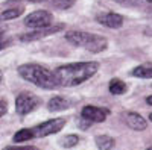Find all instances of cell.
<instances>
[{
  "instance_id": "1",
  "label": "cell",
  "mask_w": 152,
  "mask_h": 150,
  "mask_svg": "<svg viewBox=\"0 0 152 150\" xmlns=\"http://www.w3.org/2000/svg\"><path fill=\"white\" fill-rule=\"evenodd\" d=\"M97 70V62H73L58 67L53 73L59 86H76L91 79Z\"/></svg>"
},
{
  "instance_id": "2",
  "label": "cell",
  "mask_w": 152,
  "mask_h": 150,
  "mask_svg": "<svg viewBox=\"0 0 152 150\" xmlns=\"http://www.w3.org/2000/svg\"><path fill=\"white\" fill-rule=\"evenodd\" d=\"M18 74L24 79L43 90H55L58 85L55 73L40 64H23L18 67Z\"/></svg>"
},
{
  "instance_id": "3",
  "label": "cell",
  "mask_w": 152,
  "mask_h": 150,
  "mask_svg": "<svg viewBox=\"0 0 152 150\" xmlns=\"http://www.w3.org/2000/svg\"><path fill=\"white\" fill-rule=\"evenodd\" d=\"M66 40L76 46V47H84L91 53H100L108 47V41L100 35L88 33V32H79V30H69L66 33Z\"/></svg>"
},
{
  "instance_id": "4",
  "label": "cell",
  "mask_w": 152,
  "mask_h": 150,
  "mask_svg": "<svg viewBox=\"0 0 152 150\" xmlns=\"http://www.w3.org/2000/svg\"><path fill=\"white\" fill-rule=\"evenodd\" d=\"M40 99L31 93H21L15 99V111L18 115H28L40 105Z\"/></svg>"
},
{
  "instance_id": "5",
  "label": "cell",
  "mask_w": 152,
  "mask_h": 150,
  "mask_svg": "<svg viewBox=\"0 0 152 150\" xmlns=\"http://www.w3.org/2000/svg\"><path fill=\"white\" fill-rule=\"evenodd\" d=\"M52 14L47 11H35V12H31V14L24 18V26L28 28H32L34 30L37 29H43V28H49L52 26Z\"/></svg>"
},
{
  "instance_id": "6",
  "label": "cell",
  "mask_w": 152,
  "mask_h": 150,
  "mask_svg": "<svg viewBox=\"0 0 152 150\" xmlns=\"http://www.w3.org/2000/svg\"><path fill=\"white\" fill-rule=\"evenodd\" d=\"M66 124V120L64 118H53V120H47L41 124L35 126L32 130H34V135L37 138H43V136H49L52 133H56L59 132Z\"/></svg>"
},
{
  "instance_id": "7",
  "label": "cell",
  "mask_w": 152,
  "mask_h": 150,
  "mask_svg": "<svg viewBox=\"0 0 152 150\" xmlns=\"http://www.w3.org/2000/svg\"><path fill=\"white\" fill-rule=\"evenodd\" d=\"M64 29V24H52L49 28H43V29H37V30H32V32H28V33H23L20 35V41L23 43H29V41H37V40H41V38H46L49 35H53V33H58Z\"/></svg>"
},
{
  "instance_id": "8",
  "label": "cell",
  "mask_w": 152,
  "mask_h": 150,
  "mask_svg": "<svg viewBox=\"0 0 152 150\" xmlns=\"http://www.w3.org/2000/svg\"><path fill=\"white\" fill-rule=\"evenodd\" d=\"M108 114H110L108 109L99 108V106H91V105L84 106L81 111V117L87 123H102L107 120Z\"/></svg>"
},
{
  "instance_id": "9",
  "label": "cell",
  "mask_w": 152,
  "mask_h": 150,
  "mask_svg": "<svg viewBox=\"0 0 152 150\" xmlns=\"http://www.w3.org/2000/svg\"><path fill=\"white\" fill-rule=\"evenodd\" d=\"M96 20L104 24L107 28H111V29H119L122 28L123 24V17L120 14H116V12H105V14H99L96 17Z\"/></svg>"
},
{
  "instance_id": "10",
  "label": "cell",
  "mask_w": 152,
  "mask_h": 150,
  "mask_svg": "<svg viewBox=\"0 0 152 150\" xmlns=\"http://www.w3.org/2000/svg\"><path fill=\"white\" fill-rule=\"evenodd\" d=\"M126 124H128L131 129H134V130H145L148 128L146 120L142 115L135 114V112H129V114H126Z\"/></svg>"
},
{
  "instance_id": "11",
  "label": "cell",
  "mask_w": 152,
  "mask_h": 150,
  "mask_svg": "<svg viewBox=\"0 0 152 150\" xmlns=\"http://www.w3.org/2000/svg\"><path fill=\"white\" fill-rule=\"evenodd\" d=\"M131 74L134 78H140V79H152V62H145V64L137 65Z\"/></svg>"
},
{
  "instance_id": "12",
  "label": "cell",
  "mask_w": 152,
  "mask_h": 150,
  "mask_svg": "<svg viewBox=\"0 0 152 150\" xmlns=\"http://www.w3.org/2000/svg\"><path fill=\"white\" fill-rule=\"evenodd\" d=\"M70 106V102L66 99V97H62V96H55L49 100V103H47V108L49 111H64Z\"/></svg>"
},
{
  "instance_id": "13",
  "label": "cell",
  "mask_w": 152,
  "mask_h": 150,
  "mask_svg": "<svg viewBox=\"0 0 152 150\" xmlns=\"http://www.w3.org/2000/svg\"><path fill=\"white\" fill-rule=\"evenodd\" d=\"M108 88H110V93H111V94L120 96V94H125V93H126L128 86H126V83H125L123 80H120V79H111Z\"/></svg>"
},
{
  "instance_id": "14",
  "label": "cell",
  "mask_w": 152,
  "mask_h": 150,
  "mask_svg": "<svg viewBox=\"0 0 152 150\" xmlns=\"http://www.w3.org/2000/svg\"><path fill=\"white\" fill-rule=\"evenodd\" d=\"M96 146L99 150H113L114 140L108 135H99V136H96Z\"/></svg>"
},
{
  "instance_id": "15",
  "label": "cell",
  "mask_w": 152,
  "mask_h": 150,
  "mask_svg": "<svg viewBox=\"0 0 152 150\" xmlns=\"http://www.w3.org/2000/svg\"><path fill=\"white\" fill-rule=\"evenodd\" d=\"M34 130L32 129H21L18 132H15V135L12 136V141L14 143H24V141H29L34 138Z\"/></svg>"
},
{
  "instance_id": "16",
  "label": "cell",
  "mask_w": 152,
  "mask_h": 150,
  "mask_svg": "<svg viewBox=\"0 0 152 150\" xmlns=\"http://www.w3.org/2000/svg\"><path fill=\"white\" fill-rule=\"evenodd\" d=\"M23 8H11V9H6L2 12V20H12V18H17L23 14Z\"/></svg>"
},
{
  "instance_id": "17",
  "label": "cell",
  "mask_w": 152,
  "mask_h": 150,
  "mask_svg": "<svg viewBox=\"0 0 152 150\" xmlns=\"http://www.w3.org/2000/svg\"><path fill=\"white\" fill-rule=\"evenodd\" d=\"M78 143H79V136H78V135H75V133L67 135V136H64V138L61 140V146H62V147H67V149L75 147Z\"/></svg>"
},
{
  "instance_id": "18",
  "label": "cell",
  "mask_w": 152,
  "mask_h": 150,
  "mask_svg": "<svg viewBox=\"0 0 152 150\" xmlns=\"http://www.w3.org/2000/svg\"><path fill=\"white\" fill-rule=\"evenodd\" d=\"M76 0H52V5L53 8L56 9H61V11H64V9H69L75 5Z\"/></svg>"
},
{
  "instance_id": "19",
  "label": "cell",
  "mask_w": 152,
  "mask_h": 150,
  "mask_svg": "<svg viewBox=\"0 0 152 150\" xmlns=\"http://www.w3.org/2000/svg\"><path fill=\"white\" fill-rule=\"evenodd\" d=\"M5 150H37V149L31 146H12V147H6Z\"/></svg>"
},
{
  "instance_id": "20",
  "label": "cell",
  "mask_w": 152,
  "mask_h": 150,
  "mask_svg": "<svg viewBox=\"0 0 152 150\" xmlns=\"http://www.w3.org/2000/svg\"><path fill=\"white\" fill-rule=\"evenodd\" d=\"M6 114V102H5V99L2 97V99H0V115H5Z\"/></svg>"
},
{
  "instance_id": "21",
  "label": "cell",
  "mask_w": 152,
  "mask_h": 150,
  "mask_svg": "<svg viewBox=\"0 0 152 150\" xmlns=\"http://www.w3.org/2000/svg\"><path fill=\"white\" fill-rule=\"evenodd\" d=\"M146 103L152 106V96H148V97H146Z\"/></svg>"
},
{
  "instance_id": "22",
  "label": "cell",
  "mask_w": 152,
  "mask_h": 150,
  "mask_svg": "<svg viewBox=\"0 0 152 150\" xmlns=\"http://www.w3.org/2000/svg\"><path fill=\"white\" fill-rule=\"evenodd\" d=\"M116 2H120V3H132V0H116Z\"/></svg>"
},
{
  "instance_id": "23",
  "label": "cell",
  "mask_w": 152,
  "mask_h": 150,
  "mask_svg": "<svg viewBox=\"0 0 152 150\" xmlns=\"http://www.w3.org/2000/svg\"><path fill=\"white\" fill-rule=\"evenodd\" d=\"M28 2H34V3H40V2H47V0H28Z\"/></svg>"
},
{
  "instance_id": "24",
  "label": "cell",
  "mask_w": 152,
  "mask_h": 150,
  "mask_svg": "<svg viewBox=\"0 0 152 150\" xmlns=\"http://www.w3.org/2000/svg\"><path fill=\"white\" fill-rule=\"evenodd\" d=\"M149 120H151V121H152V114H151V115H149Z\"/></svg>"
},
{
  "instance_id": "25",
  "label": "cell",
  "mask_w": 152,
  "mask_h": 150,
  "mask_svg": "<svg viewBox=\"0 0 152 150\" xmlns=\"http://www.w3.org/2000/svg\"><path fill=\"white\" fill-rule=\"evenodd\" d=\"M149 12H151V15H152V8H151V11H149Z\"/></svg>"
},
{
  "instance_id": "26",
  "label": "cell",
  "mask_w": 152,
  "mask_h": 150,
  "mask_svg": "<svg viewBox=\"0 0 152 150\" xmlns=\"http://www.w3.org/2000/svg\"><path fill=\"white\" fill-rule=\"evenodd\" d=\"M148 150H152V147H149V149H148Z\"/></svg>"
},
{
  "instance_id": "27",
  "label": "cell",
  "mask_w": 152,
  "mask_h": 150,
  "mask_svg": "<svg viewBox=\"0 0 152 150\" xmlns=\"http://www.w3.org/2000/svg\"><path fill=\"white\" fill-rule=\"evenodd\" d=\"M146 2H152V0H146Z\"/></svg>"
}]
</instances>
